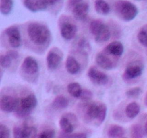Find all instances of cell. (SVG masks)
Instances as JSON below:
<instances>
[{"instance_id": "cell-8", "label": "cell", "mask_w": 147, "mask_h": 138, "mask_svg": "<svg viewBox=\"0 0 147 138\" xmlns=\"http://www.w3.org/2000/svg\"><path fill=\"white\" fill-rule=\"evenodd\" d=\"M144 65L139 60H135L129 63L126 67L123 78L124 80H131L139 77L143 73Z\"/></svg>"}, {"instance_id": "cell-17", "label": "cell", "mask_w": 147, "mask_h": 138, "mask_svg": "<svg viewBox=\"0 0 147 138\" xmlns=\"http://www.w3.org/2000/svg\"><path fill=\"white\" fill-rule=\"evenodd\" d=\"M96 62L99 67L104 70H111L114 67L113 62L104 53H98L96 57Z\"/></svg>"}, {"instance_id": "cell-4", "label": "cell", "mask_w": 147, "mask_h": 138, "mask_svg": "<svg viewBox=\"0 0 147 138\" xmlns=\"http://www.w3.org/2000/svg\"><path fill=\"white\" fill-rule=\"evenodd\" d=\"M21 72L23 78L27 80H36L39 75V65L37 60L32 56L25 57L21 66Z\"/></svg>"}, {"instance_id": "cell-41", "label": "cell", "mask_w": 147, "mask_h": 138, "mask_svg": "<svg viewBox=\"0 0 147 138\" xmlns=\"http://www.w3.org/2000/svg\"><path fill=\"white\" fill-rule=\"evenodd\" d=\"M139 1H142V0H139Z\"/></svg>"}, {"instance_id": "cell-20", "label": "cell", "mask_w": 147, "mask_h": 138, "mask_svg": "<svg viewBox=\"0 0 147 138\" xmlns=\"http://www.w3.org/2000/svg\"><path fill=\"white\" fill-rule=\"evenodd\" d=\"M125 134V129L123 126L117 124H112L107 131L109 138H123Z\"/></svg>"}, {"instance_id": "cell-39", "label": "cell", "mask_w": 147, "mask_h": 138, "mask_svg": "<svg viewBox=\"0 0 147 138\" xmlns=\"http://www.w3.org/2000/svg\"><path fill=\"white\" fill-rule=\"evenodd\" d=\"M144 130H145V132L147 134V122H146V124H145L144 125Z\"/></svg>"}, {"instance_id": "cell-13", "label": "cell", "mask_w": 147, "mask_h": 138, "mask_svg": "<svg viewBox=\"0 0 147 138\" xmlns=\"http://www.w3.org/2000/svg\"><path fill=\"white\" fill-rule=\"evenodd\" d=\"M88 76L93 83L99 86H103L109 82V77L106 73L100 71L96 67H90L88 71Z\"/></svg>"}, {"instance_id": "cell-34", "label": "cell", "mask_w": 147, "mask_h": 138, "mask_svg": "<svg viewBox=\"0 0 147 138\" xmlns=\"http://www.w3.org/2000/svg\"><path fill=\"white\" fill-rule=\"evenodd\" d=\"M78 46L80 50H87L88 48H90V44H89L88 41L86 38H84V37H82V38H80L78 40Z\"/></svg>"}, {"instance_id": "cell-19", "label": "cell", "mask_w": 147, "mask_h": 138, "mask_svg": "<svg viewBox=\"0 0 147 138\" xmlns=\"http://www.w3.org/2000/svg\"><path fill=\"white\" fill-rule=\"evenodd\" d=\"M95 40L96 43H101L108 41L111 37L110 29L106 24H103L101 28L98 31L96 35L94 36Z\"/></svg>"}, {"instance_id": "cell-16", "label": "cell", "mask_w": 147, "mask_h": 138, "mask_svg": "<svg viewBox=\"0 0 147 138\" xmlns=\"http://www.w3.org/2000/svg\"><path fill=\"white\" fill-rule=\"evenodd\" d=\"M105 50L109 54L116 56V57H119V56H121L122 54L123 53L124 47H123V45L121 42L113 41L109 43L106 46Z\"/></svg>"}, {"instance_id": "cell-26", "label": "cell", "mask_w": 147, "mask_h": 138, "mask_svg": "<svg viewBox=\"0 0 147 138\" xmlns=\"http://www.w3.org/2000/svg\"><path fill=\"white\" fill-rule=\"evenodd\" d=\"M145 130L139 124H134L131 128V138H143Z\"/></svg>"}, {"instance_id": "cell-10", "label": "cell", "mask_w": 147, "mask_h": 138, "mask_svg": "<svg viewBox=\"0 0 147 138\" xmlns=\"http://www.w3.org/2000/svg\"><path fill=\"white\" fill-rule=\"evenodd\" d=\"M5 34L7 35L9 43L11 47L14 48H18L21 46V34H20L18 27L14 25L7 27L5 30Z\"/></svg>"}, {"instance_id": "cell-22", "label": "cell", "mask_w": 147, "mask_h": 138, "mask_svg": "<svg viewBox=\"0 0 147 138\" xmlns=\"http://www.w3.org/2000/svg\"><path fill=\"white\" fill-rule=\"evenodd\" d=\"M95 9L98 14L106 15L110 12L111 7L105 0H96L95 1Z\"/></svg>"}, {"instance_id": "cell-37", "label": "cell", "mask_w": 147, "mask_h": 138, "mask_svg": "<svg viewBox=\"0 0 147 138\" xmlns=\"http://www.w3.org/2000/svg\"><path fill=\"white\" fill-rule=\"evenodd\" d=\"M81 2H83V0H69L68 6L73 9V7H76L77 4H80V3H81Z\"/></svg>"}, {"instance_id": "cell-5", "label": "cell", "mask_w": 147, "mask_h": 138, "mask_svg": "<svg viewBox=\"0 0 147 138\" xmlns=\"http://www.w3.org/2000/svg\"><path fill=\"white\" fill-rule=\"evenodd\" d=\"M37 99L34 94L27 95L25 97L19 100L18 107L16 109L15 113L20 118H25L30 116L33 109L37 106Z\"/></svg>"}, {"instance_id": "cell-15", "label": "cell", "mask_w": 147, "mask_h": 138, "mask_svg": "<svg viewBox=\"0 0 147 138\" xmlns=\"http://www.w3.org/2000/svg\"><path fill=\"white\" fill-rule=\"evenodd\" d=\"M73 17L75 19L83 21L87 17L89 12V6L86 2L80 3L72 9Z\"/></svg>"}, {"instance_id": "cell-42", "label": "cell", "mask_w": 147, "mask_h": 138, "mask_svg": "<svg viewBox=\"0 0 147 138\" xmlns=\"http://www.w3.org/2000/svg\"><path fill=\"white\" fill-rule=\"evenodd\" d=\"M123 138H124V137H123Z\"/></svg>"}, {"instance_id": "cell-28", "label": "cell", "mask_w": 147, "mask_h": 138, "mask_svg": "<svg viewBox=\"0 0 147 138\" xmlns=\"http://www.w3.org/2000/svg\"><path fill=\"white\" fill-rule=\"evenodd\" d=\"M12 62V59L7 54L1 55L0 56V65L3 68H8L10 67Z\"/></svg>"}, {"instance_id": "cell-27", "label": "cell", "mask_w": 147, "mask_h": 138, "mask_svg": "<svg viewBox=\"0 0 147 138\" xmlns=\"http://www.w3.org/2000/svg\"><path fill=\"white\" fill-rule=\"evenodd\" d=\"M103 24H104V23L99 20H96L92 21L90 22V26H89V29H90V32H91V34H93V36L96 35V33L101 28V27Z\"/></svg>"}, {"instance_id": "cell-40", "label": "cell", "mask_w": 147, "mask_h": 138, "mask_svg": "<svg viewBox=\"0 0 147 138\" xmlns=\"http://www.w3.org/2000/svg\"><path fill=\"white\" fill-rule=\"evenodd\" d=\"M146 105H147V98H146Z\"/></svg>"}, {"instance_id": "cell-1", "label": "cell", "mask_w": 147, "mask_h": 138, "mask_svg": "<svg viewBox=\"0 0 147 138\" xmlns=\"http://www.w3.org/2000/svg\"><path fill=\"white\" fill-rule=\"evenodd\" d=\"M27 34L30 40L40 47L48 46L51 41V32L45 24L39 22L30 23L27 27Z\"/></svg>"}, {"instance_id": "cell-9", "label": "cell", "mask_w": 147, "mask_h": 138, "mask_svg": "<svg viewBox=\"0 0 147 138\" xmlns=\"http://www.w3.org/2000/svg\"><path fill=\"white\" fill-rule=\"evenodd\" d=\"M63 53L57 47H53L47 53L46 60L49 70H54L59 67L63 60Z\"/></svg>"}, {"instance_id": "cell-38", "label": "cell", "mask_w": 147, "mask_h": 138, "mask_svg": "<svg viewBox=\"0 0 147 138\" xmlns=\"http://www.w3.org/2000/svg\"><path fill=\"white\" fill-rule=\"evenodd\" d=\"M60 0H46L48 6H53L55 5V4H57Z\"/></svg>"}, {"instance_id": "cell-25", "label": "cell", "mask_w": 147, "mask_h": 138, "mask_svg": "<svg viewBox=\"0 0 147 138\" xmlns=\"http://www.w3.org/2000/svg\"><path fill=\"white\" fill-rule=\"evenodd\" d=\"M12 0H0V11L4 15L9 14L12 10Z\"/></svg>"}, {"instance_id": "cell-31", "label": "cell", "mask_w": 147, "mask_h": 138, "mask_svg": "<svg viewBox=\"0 0 147 138\" xmlns=\"http://www.w3.org/2000/svg\"><path fill=\"white\" fill-rule=\"evenodd\" d=\"M138 40L144 47H147V32L145 30H141L138 33Z\"/></svg>"}, {"instance_id": "cell-3", "label": "cell", "mask_w": 147, "mask_h": 138, "mask_svg": "<svg viewBox=\"0 0 147 138\" xmlns=\"http://www.w3.org/2000/svg\"><path fill=\"white\" fill-rule=\"evenodd\" d=\"M115 9L118 16L126 22L131 21L139 14L136 6L126 0H119L115 4Z\"/></svg>"}, {"instance_id": "cell-14", "label": "cell", "mask_w": 147, "mask_h": 138, "mask_svg": "<svg viewBox=\"0 0 147 138\" xmlns=\"http://www.w3.org/2000/svg\"><path fill=\"white\" fill-rule=\"evenodd\" d=\"M24 5L32 12L44 11L48 7L46 0H24Z\"/></svg>"}, {"instance_id": "cell-6", "label": "cell", "mask_w": 147, "mask_h": 138, "mask_svg": "<svg viewBox=\"0 0 147 138\" xmlns=\"http://www.w3.org/2000/svg\"><path fill=\"white\" fill-rule=\"evenodd\" d=\"M63 21H60V34L65 40H70L74 38L77 33V27L67 17V18L63 17Z\"/></svg>"}, {"instance_id": "cell-21", "label": "cell", "mask_w": 147, "mask_h": 138, "mask_svg": "<svg viewBox=\"0 0 147 138\" xmlns=\"http://www.w3.org/2000/svg\"><path fill=\"white\" fill-rule=\"evenodd\" d=\"M141 110L140 105L136 102L129 103L126 107V115L129 119H134L138 116Z\"/></svg>"}, {"instance_id": "cell-7", "label": "cell", "mask_w": 147, "mask_h": 138, "mask_svg": "<svg viewBox=\"0 0 147 138\" xmlns=\"http://www.w3.org/2000/svg\"><path fill=\"white\" fill-rule=\"evenodd\" d=\"M37 128L32 125L24 124L22 126H14L13 129L14 138H36Z\"/></svg>"}, {"instance_id": "cell-12", "label": "cell", "mask_w": 147, "mask_h": 138, "mask_svg": "<svg viewBox=\"0 0 147 138\" xmlns=\"http://www.w3.org/2000/svg\"><path fill=\"white\" fill-rule=\"evenodd\" d=\"M78 119L76 115L72 113L65 114L60 118V126L65 134H71L74 130V122H77Z\"/></svg>"}, {"instance_id": "cell-35", "label": "cell", "mask_w": 147, "mask_h": 138, "mask_svg": "<svg viewBox=\"0 0 147 138\" xmlns=\"http://www.w3.org/2000/svg\"><path fill=\"white\" fill-rule=\"evenodd\" d=\"M67 135H64L63 138H88L86 134L83 132H78V133L73 134H66Z\"/></svg>"}, {"instance_id": "cell-23", "label": "cell", "mask_w": 147, "mask_h": 138, "mask_svg": "<svg viewBox=\"0 0 147 138\" xmlns=\"http://www.w3.org/2000/svg\"><path fill=\"white\" fill-rule=\"evenodd\" d=\"M69 101L65 96L59 95L56 96L52 103V106L55 109H64L68 106Z\"/></svg>"}, {"instance_id": "cell-36", "label": "cell", "mask_w": 147, "mask_h": 138, "mask_svg": "<svg viewBox=\"0 0 147 138\" xmlns=\"http://www.w3.org/2000/svg\"><path fill=\"white\" fill-rule=\"evenodd\" d=\"M7 54L12 59V60H16V59H17L19 57L18 52L15 51V50H9V51L7 52Z\"/></svg>"}, {"instance_id": "cell-30", "label": "cell", "mask_w": 147, "mask_h": 138, "mask_svg": "<svg viewBox=\"0 0 147 138\" xmlns=\"http://www.w3.org/2000/svg\"><path fill=\"white\" fill-rule=\"evenodd\" d=\"M55 131L53 129H47L42 132L36 138H54Z\"/></svg>"}, {"instance_id": "cell-11", "label": "cell", "mask_w": 147, "mask_h": 138, "mask_svg": "<svg viewBox=\"0 0 147 138\" xmlns=\"http://www.w3.org/2000/svg\"><path fill=\"white\" fill-rule=\"evenodd\" d=\"M19 100L20 99L14 96L4 95L0 99V109L2 112H7V113L15 112L18 107Z\"/></svg>"}, {"instance_id": "cell-2", "label": "cell", "mask_w": 147, "mask_h": 138, "mask_svg": "<svg viewBox=\"0 0 147 138\" xmlns=\"http://www.w3.org/2000/svg\"><path fill=\"white\" fill-rule=\"evenodd\" d=\"M86 116L99 126L104 122L107 114V106L101 102H92L86 108Z\"/></svg>"}, {"instance_id": "cell-33", "label": "cell", "mask_w": 147, "mask_h": 138, "mask_svg": "<svg viewBox=\"0 0 147 138\" xmlns=\"http://www.w3.org/2000/svg\"><path fill=\"white\" fill-rule=\"evenodd\" d=\"M93 96V93L90 91L88 90V89H83V91H82L81 95H80V98L81 100L85 101H88L90 100Z\"/></svg>"}, {"instance_id": "cell-32", "label": "cell", "mask_w": 147, "mask_h": 138, "mask_svg": "<svg viewBox=\"0 0 147 138\" xmlns=\"http://www.w3.org/2000/svg\"><path fill=\"white\" fill-rule=\"evenodd\" d=\"M10 131L6 125L0 124V138H9Z\"/></svg>"}, {"instance_id": "cell-29", "label": "cell", "mask_w": 147, "mask_h": 138, "mask_svg": "<svg viewBox=\"0 0 147 138\" xmlns=\"http://www.w3.org/2000/svg\"><path fill=\"white\" fill-rule=\"evenodd\" d=\"M142 93V90L140 87H134L132 89H130L126 91V94L129 98H135L139 97Z\"/></svg>"}, {"instance_id": "cell-18", "label": "cell", "mask_w": 147, "mask_h": 138, "mask_svg": "<svg viewBox=\"0 0 147 138\" xmlns=\"http://www.w3.org/2000/svg\"><path fill=\"white\" fill-rule=\"evenodd\" d=\"M65 67L67 71L71 75L77 74L80 70V63L73 56L71 55H69L66 59Z\"/></svg>"}, {"instance_id": "cell-24", "label": "cell", "mask_w": 147, "mask_h": 138, "mask_svg": "<svg viewBox=\"0 0 147 138\" xmlns=\"http://www.w3.org/2000/svg\"><path fill=\"white\" fill-rule=\"evenodd\" d=\"M67 89L68 93L74 98H80L83 89H82L81 86L77 82H72L69 83L67 86Z\"/></svg>"}]
</instances>
